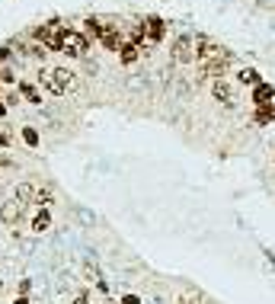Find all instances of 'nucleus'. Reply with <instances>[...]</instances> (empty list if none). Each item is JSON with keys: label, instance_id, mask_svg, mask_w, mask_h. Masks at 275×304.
Here are the masks:
<instances>
[{"label": "nucleus", "instance_id": "obj_12", "mask_svg": "<svg viewBox=\"0 0 275 304\" xmlns=\"http://www.w3.org/2000/svg\"><path fill=\"white\" fill-rule=\"evenodd\" d=\"M35 192H39V189H35L32 182H19V186H16V199H19L22 205H26V202H35Z\"/></svg>", "mask_w": 275, "mask_h": 304}, {"label": "nucleus", "instance_id": "obj_5", "mask_svg": "<svg viewBox=\"0 0 275 304\" xmlns=\"http://www.w3.org/2000/svg\"><path fill=\"white\" fill-rule=\"evenodd\" d=\"M141 26H144V42H147V45L160 42L163 35H166V26H163V19H160V16H147L144 22H141ZM147 52H151V48H147Z\"/></svg>", "mask_w": 275, "mask_h": 304}, {"label": "nucleus", "instance_id": "obj_19", "mask_svg": "<svg viewBox=\"0 0 275 304\" xmlns=\"http://www.w3.org/2000/svg\"><path fill=\"white\" fill-rule=\"evenodd\" d=\"M122 304H141V298H138V295H125Z\"/></svg>", "mask_w": 275, "mask_h": 304}, {"label": "nucleus", "instance_id": "obj_24", "mask_svg": "<svg viewBox=\"0 0 275 304\" xmlns=\"http://www.w3.org/2000/svg\"><path fill=\"white\" fill-rule=\"evenodd\" d=\"M0 285H4V282H0Z\"/></svg>", "mask_w": 275, "mask_h": 304}, {"label": "nucleus", "instance_id": "obj_2", "mask_svg": "<svg viewBox=\"0 0 275 304\" xmlns=\"http://www.w3.org/2000/svg\"><path fill=\"white\" fill-rule=\"evenodd\" d=\"M87 48H90V42H87V35H83V32L64 29L61 45H58V52H61V55H67V58H87Z\"/></svg>", "mask_w": 275, "mask_h": 304}, {"label": "nucleus", "instance_id": "obj_17", "mask_svg": "<svg viewBox=\"0 0 275 304\" xmlns=\"http://www.w3.org/2000/svg\"><path fill=\"white\" fill-rule=\"evenodd\" d=\"M22 141H26L29 148H39V131H35V128H22Z\"/></svg>", "mask_w": 275, "mask_h": 304}, {"label": "nucleus", "instance_id": "obj_1", "mask_svg": "<svg viewBox=\"0 0 275 304\" xmlns=\"http://www.w3.org/2000/svg\"><path fill=\"white\" fill-rule=\"evenodd\" d=\"M39 80L45 83V90H52L55 96H64L67 90L77 87V74H74V71H67V67H45Z\"/></svg>", "mask_w": 275, "mask_h": 304}, {"label": "nucleus", "instance_id": "obj_8", "mask_svg": "<svg viewBox=\"0 0 275 304\" xmlns=\"http://www.w3.org/2000/svg\"><path fill=\"white\" fill-rule=\"evenodd\" d=\"M99 42H103L106 52H118V48L125 45V42H122V32H118L115 26H106V29H103V35H99Z\"/></svg>", "mask_w": 275, "mask_h": 304}, {"label": "nucleus", "instance_id": "obj_13", "mask_svg": "<svg viewBox=\"0 0 275 304\" xmlns=\"http://www.w3.org/2000/svg\"><path fill=\"white\" fill-rule=\"evenodd\" d=\"M19 90H22V96H26V100H29V103H35V106H39V103H42V93H39V87H32V83H22V87H19Z\"/></svg>", "mask_w": 275, "mask_h": 304}, {"label": "nucleus", "instance_id": "obj_16", "mask_svg": "<svg viewBox=\"0 0 275 304\" xmlns=\"http://www.w3.org/2000/svg\"><path fill=\"white\" fill-rule=\"evenodd\" d=\"M103 22L99 19H87V35H93V39H99V35H103Z\"/></svg>", "mask_w": 275, "mask_h": 304}, {"label": "nucleus", "instance_id": "obj_10", "mask_svg": "<svg viewBox=\"0 0 275 304\" xmlns=\"http://www.w3.org/2000/svg\"><path fill=\"white\" fill-rule=\"evenodd\" d=\"M118 58H122V64H135V61L141 58V48L135 42H125L122 48H118Z\"/></svg>", "mask_w": 275, "mask_h": 304}, {"label": "nucleus", "instance_id": "obj_21", "mask_svg": "<svg viewBox=\"0 0 275 304\" xmlns=\"http://www.w3.org/2000/svg\"><path fill=\"white\" fill-rule=\"evenodd\" d=\"M0 144H10V138H7V135H0Z\"/></svg>", "mask_w": 275, "mask_h": 304}, {"label": "nucleus", "instance_id": "obj_18", "mask_svg": "<svg viewBox=\"0 0 275 304\" xmlns=\"http://www.w3.org/2000/svg\"><path fill=\"white\" fill-rule=\"evenodd\" d=\"M52 202V189H39L35 192V205H48Z\"/></svg>", "mask_w": 275, "mask_h": 304}, {"label": "nucleus", "instance_id": "obj_9", "mask_svg": "<svg viewBox=\"0 0 275 304\" xmlns=\"http://www.w3.org/2000/svg\"><path fill=\"white\" fill-rule=\"evenodd\" d=\"M272 100H275L272 83H256V87H253V103L256 106H272Z\"/></svg>", "mask_w": 275, "mask_h": 304}, {"label": "nucleus", "instance_id": "obj_23", "mask_svg": "<svg viewBox=\"0 0 275 304\" xmlns=\"http://www.w3.org/2000/svg\"><path fill=\"white\" fill-rule=\"evenodd\" d=\"M4 112H7V106H4V103H0V115H4Z\"/></svg>", "mask_w": 275, "mask_h": 304}, {"label": "nucleus", "instance_id": "obj_20", "mask_svg": "<svg viewBox=\"0 0 275 304\" xmlns=\"http://www.w3.org/2000/svg\"><path fill=\"white\" fill-rule=\"evenodd\" d=\"M13 304H32V298H26V295H19V298H16Z\"/></svg>", "mask_w": 275, "mask_h": 304}, {"label": "nucleus", "instance_id": "obj_6", "mask_svg": "<svg viewBox=\"0 0 275 304\" xmlns=\"http://www.w3.org/2000/svg\"><path fill=\"white\" fill-rule=\"evenodd\" d=\"M19 215H22V202H19V199H10V202L0 205V221H4V224L13 227V224L19 221Z\"/></svg>", "mask_w": 275, "mask_h": 304}, {"label": "nucleus", "instance_id": "obj_22", "mask_svg": "<svg viewBox=\"0 0 275 304\" xmlns=\"http://www.w3.org/2000/svg\"><path fill=\"white\" fill-rule=\"evenodd\" d=\"M74 304H90V301H87V298H77V301H74Z\"/></svg>", "mask_w": 275, "mask_h": 304}, {"label": "nucleus", "instance_id": "obj_14", "mask_svg": "<svg viewBox=\"0 0 275 304\" xmlns=\"http://www.w3.org/2000/svg\"><path fill=\"white\" fill-rule=\"evenodd\" d=\"M272 119H275V109L272 106H259L256 109V122H259V125H269Z\"/></svg>", "mask_w": 275, "mask_h": 304}, {"label": "nucleus", "instance_id": "obj_3", "mask_svg": "<svg viewBox=\"0 0 275 304\" xmlns=\"http://www.w3.org/2000/svg\"><path fill=\"white\" fill-rule=\"evenodd\" d=\"M64 22H45V26L35 29V39L42 42V48H48V52H58V45H61V35H64Z\"/></svg>", "mask_w": 275, "mask_h": 304}, {"label": "nucleus", "instance_id": "obj_4", "mask_svg": "<svg viewBox=\"0 0 275 304\" xmlns=\"http://www.w3.org/2000/svg\"><path fill=\"white\" fill-rule=\"evenodd\" d=\"M173 58L179 61V64H192V61H195V39H189V35H183V39H176Z\"/></svg>", "mask_w": 275, "mask_h": 304}, {"label": "nucleus", "instance_id": "obj_7", "mask_svg": "<svg viewBox=\"0 0 275 304\" xmlns=\"http://www.w3.org/2000/svg\"><path fill=\"white\" fill-rule=\"evenodd\" d=\"M211 96H214L218 103L234 106V87H231V83H227L224 77H221V80H211Z\"/></svg>", "mask_w": 275, "mask_h": 304}, {"label": "nucleus", "instance_id": "obj_11", "mask_svg": "<svg viewBox=\"0 0 275 304\" xmlns=\"http://www.w3.org/2000/svg\"><path fill=\"white\" fill-rule=\"evenodd\" d=\"M48 227H52V215L48 212H39L32 218V234H45Z\"/></svg>", "mask_w": 275, "mask_h": 304}, {"label": "nucleus", "instance_id": "obj_15", "mask_svg": "<svg viewBox=\"0 0 275 304\" xmlns=\"http://www.w3.org/2000/svg\"><path fill=\"white\" fill-rule=\"evenodd\" d=\"M240 83H249V87H256V83H262V80H259V74H256L253 67H243V71H240Z\"/></svg>", "mask_w": 275, "mask_h": 304}]
</instances>
